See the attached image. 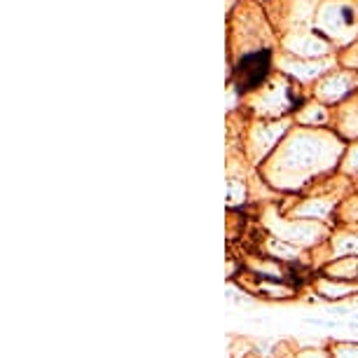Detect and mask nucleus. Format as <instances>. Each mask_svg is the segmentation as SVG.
I'll return each mask as SVG.
<instances>
[{"label":"nucleus","mask_w":358,"mask_h":358,"mask_svg":"<svg viewBox=\"0 0 358 358\" xmlns=\"http://www.w3.org/2000/svg\"><path fill=\"white\" fill-rule=\"evenodd\" d=\"M269 62H272V50H258V52L244 54V57L236 62L234 71H232L234 90L239 94H246V92L255 90V87L267 78Z\"/></svg>","instance_id":"obj_1"}]
</instances>
